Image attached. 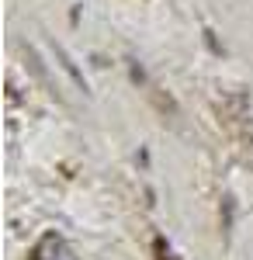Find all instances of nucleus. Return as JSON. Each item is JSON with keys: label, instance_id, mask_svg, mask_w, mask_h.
Returning a JSON list of instances; mask_svg holds the SVG:
<instances>
[{"label": "nucleus", "instance_id": "nucleus-1", "mask_svg": "<svg viewBox=\"0 0 253 260\" xmlns=\"http://www.w3.org/2000/svg\"><path fill=\"white\" fill-rule=\"evenodd\" d=\"M28 62H31V70H35V77H39V80L45 83V87H49V73H45V66L39 62V56H35L31 49H28Z\"/></svg>", "mask_w": 253, "mask_h": 260}]
</instances>
